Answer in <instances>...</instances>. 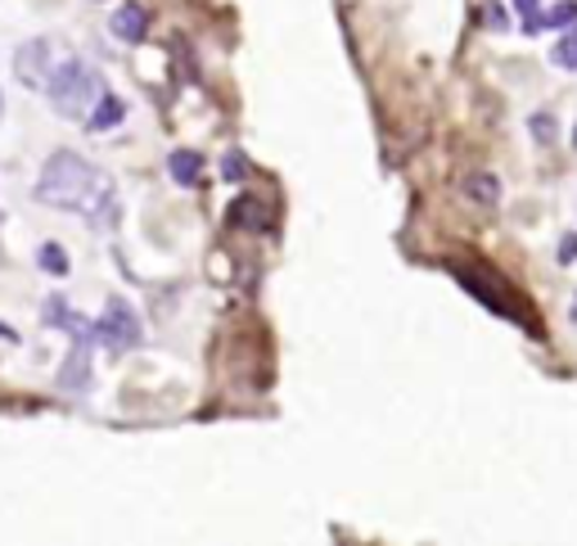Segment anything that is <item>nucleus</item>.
I'll return each instance as SVG.
<instances>
[{
	"label": "nucleus",
	"mask_w": 577,
	"mask_h": 546,
	"mask_svg": "<svg viewBox=\"0 0 577 546\" xmlns=\"http://www.w3.org/2000/svg\"><path fill=\"white\" fill-rule=\"evenodd\" d=\"M37 199L45 209L59 213H82L87 222H113L118 218V199H113V181L82 159L78 150H54L37 176Z\"/></svg>",
	"instance_id": "1"
},
{
	"label": "nucleus",
	"mask_w": 577,
	"mask_h": 546,
	"mask_svg": "<svg viewBox=\"0 0 577 546\" xmlns=\"http://www.w3.org/2000/svg\"><path fill=\"white\" fill-rule=\"evenodd\" d=\"M104 91H109V78L78 54V59H72L63 73L45 87V104H50L59 118H68V122H87V113L100 104Z\"/></svg>",
	"instance_id": "2"
},
{
	"label": "nucleus",
	"mask_w": 577,
	"mask_h": 546,
	"mask_svg": "<svg viewBox=\"0 0 577 546\" xmlns=\"http://www.w3.org/2000/svg\"><path fill=\"white\" fill-rule=\"evenodd\" d=\"M78 59V50H72L63 37H32L14 50V78L28 87V91H41L63 73V68Z\"/></svg>",
	"instance_id": "3"
},
{
	"label": "nucleus",
	"mask_w": 577,
	"mask_h": 546,
	"mask_svg": "<svg viewBox=\"0 0 577 546\" xmlns=\"http://www.w3.org/2000/svg\"><path fill=\"white\" fill-rule=\"evenodd\" d=\"M95 338L104 348H113V353H126V348H140L144 325H140V316H135V307L126 299H109L104 316L95 321Z\"/></svg>",
	"instance_id": "4"
},
{
	"label": "nucleus",
	"mask_w": 577,
	"mask_h": 546,
	"mask_svg": "<svg viewBox=\"0 0 577 546\" xmlns=\"http://www.w3.org/2000/svg\"><path fill=\"white\" fill-rule=\"evenodd\" d=\"M452 276H456V281H460V285H465L478 303H487L496 316H505V321H519V316H515V307H510V299H500V294H496L492 276H483V271H469V266H460V262L452 266Z\"/></svg>",
	"instance_id": "5"
},
{
	"label": "nucleus",
	"mask_w": 577,
	"mask_h": 546,
	"mask_svg": "<svg viewBox=\"0 0 577 546\" xmlns=\"http://www.w3.org/2000/svg\"><path fill=\"white\" fill-rule=\"evenodd\" d=\"M109 28H113V37L122 41V46H140L144 37H150V28H154V19H150V10L140 6V0H126V6L109 19Z\"/></svg>",
	"instance_id": "6"
},
{
	"label": "nucleus",
	"mask_w": 577,
	"mask_h": 546,
	"mask_svg": "<svg viewBox=\"0 0 577 546\" xmlns=\"http://www.w3.org/2000/svg\"><path fill=\"white\" fill-rule=\"evenodd\" d=\"M45 325H59L68 338H72V344H95V325L87 321V316H78V312H72L63 299H45Z\"/></svg>",
	"instance_id": "7"
},
{
	"label": "nucleus",
	"mask_w": 577,
	"mask_h": 546,
	"mask_svg": "<svg viewBox=\"0 0 577 546\" xmlns=\"http://www.w3.org/2000/svg\"><path fill=\"white\" fill-rule=\"evenodd\" d=\"M231 226L235 231H271V209H266L262 199L244 194V199L231 203Z\"/></svg>",
	"instance_id": "8"
},
{
	"label": "nucleus",
	"mask_w": 577,
	"mask_h": 546,
	"mask_svg": "<svg viewBox=\"0 0 577 546\" xmlns=\"http://www.w3.org/2000/svg\"><path fill=\"white\" fill-rule=\"evenodd\" d=\"M168 172H172V181H176L181 190H194L199 176H203V154H199V150H172V154H168Z\"/></svg>",
	"instance_id": "9"
},
{
	"label": "nucleus",
	"mask_w": 577,
	"mask_h": 546,
	"mask_svg": "<svg viewBox=\"0 0 577 546\" xmlns=\"http://www.w3.org/2000/svg\"><path fill=\"white\" fill-rule=\"evenodd\" d=\"M122 118H126V100H118L113 91H104L100 104L87 113V127H91V131H109V127H118Z\"/></svg>",
	"instance_id": "10"
},
{
	"label": "nucleus",
	"mask_w": 577,
	"mask_h": 546,
	"mask_svg": "<svg viewBox=\"0 0 577 546\" xmlns=\"http://www.w3.org/2000/svg\"><path fill=\"white\" fill-rule=\"evenodd\" d=\"M465 194L478 203V209H496V203H500V181L492 172H474V176H465Z\"/></svg>",
	"instance_id": "11"
},
{
	"label": "nucleus",
	"mask_w": 577,
	"mask_h": 546,
	"mask_svg": "<svg viewBox=\"0 0 577 546\" xmlns=\"http://www.w3.org/2000/svg\"><path fill=\"white\" fill-rule=\"evenodd\" d=\"M550 63L564 68V73H577V23L559 32V41L550 46Z\"/></svg>",
	"instance_id": "12"
},
{
	"label": "nucleus",
	"mask_w": 577,
	"mask_h": 546,
	"mask_svg": "<svg viewBox=\"0 0 577 546\" xmlns=\"http://www.w3.org/2000/svg\"><path fill=\"white\" fill-rule=\"evenodd\" d=\"M573 23H577V0H559V6L541 10L537 32H559V28H573Z\"/></svg>",
	"instance_id": "13"
},
{
	"label": "nucleus",
	"mask_w": 577,
	"mask_h": 546,
	"mask_svg": "<svg viewBox=\"0 0 577 546\" xmlns=\"http://www.w3.org/2000/svg\"><path fill=\"white\" fill-rule=\"evenodd\" d=\"M37 262H41V271H50V276H68V253L54 240L37 249Z\"/></svg>",
	"instance_id": "14"
},
{
	"label": "nucleus",
	"mask_w": 577,
	"mask_h": 546,
	"mask_svg": "<svg viewBox=\"0 0 577 546\" xmlns=\"http://www.w3.org/2000/svg\"><path fill=\"white\" fill-rule=\"evenodd\" d=\"M510 6H515V14H519L524 32H528V37H537V19H541V0H510Z\"/></svg>",
	"instance_id": "15"
},
{
	"label": "nucleus",
	"mask_w": 577,
	"mask_h": 546,
	"mask_svg": "<svg viewBox=\"0 0 577 546\" xmlns=\"http://www.w3.org/2000/svg\"><path fill=\"white\" fill-rule=\"evenodd\" d=\"M222 168H226V172H222L226 181H244V176H249V159H244V154H226Z\"/></svg>",
	"instance_id": "16"
},
{
	"label": "nucleus",
	"mask_w": 577,
	"mask_h": 546,
	"mask_svg": "<svg viewBox=\"0 0 577 546\" xmlns=\"http://www.w3.org/2000/svg\"><path fill=\"white\" fill-rule=\"evenodd\" d=\"M478 14H483V23H492V32H505V28H510V19H505V10H500V6H492V0H487V6H483Z\"/></svg>",
	"instance_id": "17"
},
{
	"label": "nucleus",
	"mask_w": 577,
	"mask_h": 546,
	"mask_svg": "<svg viewBox=\"0 0 577 546\" xmlns=\"http://www.w3.org/2000/svg\"><path fill=\"white\" fill-rule=\"evenodd\" d=\"M555 257H559V266H573L577 262V235H564L559 249H555Z\"/></svg>",
	"instance_id": "18"
},
{
	"label": "nucleus",
	"mask_w": 577,
	"mask_h": 546,
	"mask_svg": "<svg viewBox=\"0 0 577 546\" xmlns=\"http://www.w3.org/2000/svg\"><path fill=\"white\" fill-rule=\"evenodd\" d=\"M533 127L541 131V135H537L541 145H550V141H555V135H550V118H546V113H537V118H533Z\"/></svg>",
	"instance_id": "19"
},
{
	"label": "nucleus",
	"mask_w": 577,
	"mask_h": 546,
	"mask_svg": "<svg viewBox=\"0 0 577 546\" xmlns=\"http://www.w3.org/2000/svg\"><path fill=\"white\" fill-rule=\"evenodd\" d=\"M568 321L577 325V294H573V303H568Z\"/></svg>",
	"instance_id": "20"
},
{
	"label": "nucleus",
	"mask_w": 577,
	"mask_h": 546,
	"mask_svg": "<svg viewBox=\"0 0 577 546\" xmlns=\"http://www.w3.org/2000/svg\"><path fill=\"white\" fill-rule=\"evenodd\" d=\"M573 150H577V122H573Z\"/></svg>",
	"instance_id": "21"
},
{
	"label": "nucleus",
	"mask_w": 577,
	"mask_h": 546,
	"mask_svg": "<svg viewBox=\"0 0 577 546\" xmlns=\"http://www.w3.org/2000/svg\"><path fill=\"white\" fill-rule=\"evenodd\" d=\"M0 113H6V100H0Z\"/></svg>",
	"instance_id": "22"
}]
</instances>
